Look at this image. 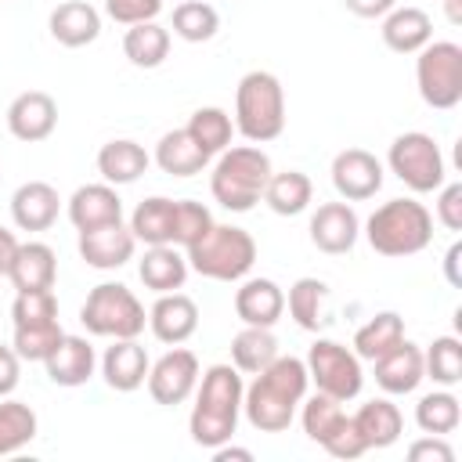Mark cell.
Masks as SVG:
<instances>
[{"label":"cell","instance_id":"6da1fadb","mask_svg":"<svg viewBox=\"0 0 462 462\" xmlns=\"http://www.w3.org/2000/svg\"><path fill=\"white\" fill-rule=\"evenodd\" d=\"M310 375L300 357L278 354L267 368L253 375V383L242 393V411L253 430L260 433H285L300 411V401L307 397Z\"/></svg>","mask_w":462,"mask_h":462},{"label":"cell","instance_id":"7a4b0ae2","mask_svg":"<svg viewBox=\"0 0 462 462\" xmlns=\"http://www.w3.org/2000/svg\"><path fill=\"white\" fill-rule=\"evenodd\" d=\"M242 393H245V383L235 365H209L199 375L195 404L188 419V433L199 448L213 451L235 437L238 415H242Z\"/></svg>","mask_w":462,"mask_h":462},{"label":"cell","instance_id":"3957f363","mask_svg":"<svg viewBox=\"0 0 462 462\" xmlns=\"http://www.w3.org/2000/svg\"><path fill=\"white\" fill-rule=\"evenodd\" d=\"M271 155L260 144H235L224 148L213 173L209 191L213 199L231 213H249L256 202H263V188L271 180Z\"/></svg>","mask_w":462,"mask_h":462},{"label":"cell","instance_id":"277c9868","mask_svg":"<svg viewBox=\"0 0 462 462\" xmlns=\"http://www.w3.org/2000/svg\"><path fill=\"white\" fill-rule=\"evenodd\" d=\"M235 130L249 144H267L285 130V90L267 69H253L235 87Z\"/></svg>","mask_w":462,"mask_h":462},{"label":"cell","instance_id":"5b68a950","mask_svg":"<svg viewBox=\"0 0 462 462\" xmlns=\"http://www.w3.org/2000/svg\"><path fill=\"white\" fill-rule=\"evenodd\" d=\"M365 238L379 256H415L433 242V213L415 199H390L365 220Z\"/></svg>","mask_w":462,"mask_h":462},{"label":"cell","instance_id":"8992f818","mask_svg":"<svg viewBox=\"0 0 462 462\" xmlns=\"http://www.w3.org/2000/svg\"><path fill=\"white\" fill-rule=\"evenodd\" d=\"M188 267L209 282H242L256 263V238L235 224H213L184 249Z\"/></svg>","mask_w":462,"mask_h":462},{"label":"cell","instance_id":"52a82bcc","mask_svg":"<svg viewBox=\"0 0 462 462\" xmlns=\"http://www.w3.org/2000/svg\"><path fill=\"white\" fill-rule=\"evenodd\" d=\"M79 321L90 336L101 339H137L148 325V314L144 303L134 296V289H126L123 282H101L87 292L79 307Z\"/></svg>","mask_w":462,"mask_h":462},{"label":"cell","instance_id":"ba28073f","mask_svg":"<svg viewBox=\"0 0 462 462\" xmlns=\"http://www.w3.org/2000/svg\"><path fill=\"white\" fill-rule=\"evenodd\" d=\"M386 166L415 195H430V191H437L448 180L440 144L430 134H422V130L397 134L393 144H390V152H386Z\"/></svg>","mask_w":462,"mask_h":462},{"label":"cell","instance_id":"9c48e42d","mask_svg":"<svg viewBox=\"0 0 462 462\" xmlns=\"http://www.w3.org/2000/svg\"><path fill=\"white\" fill-rule=\"evenodd\" d=\"M415 83L430 108H455L462 101V47L451 40H430L415 58Z\"/></svg>","mask_w":462,"mask_h":462},{"label":"cell","instance_id":"30bf717a","mask_svg":"<svg viewBox=\"0 0 462 462\" xmlns=\"http://www.w3.org/2000/svg\"><path fill=\"white\" fill-rule=\"evenodd\" d=\"M307 375L318 386V393H328L336 401H354L365 386V372H361V357L336 343V339H314L307 350Z\"/></svg>","mask_w":462,"mask_h":462},{"label":"cell","instance_id":"8fae6325","mask_svg":"<svg viewBox=\"0 0 462 462\" xmlns=\"http://www.w3.org/2000/svg\"><path fill=\"white\" fill-rule=\"evenodd\" d=\"M199 375H202L199 357H195L191 350H184V346H173V350H166V354L148 368V379H144V383H148V393H152L155 404L173 408V404H184V401L195 393Z\"/></svg>","mask_w":462,"mask_h":462},{"label":"cell","instance_id":"7c38bea8","mask_svg":"<svg viewBox=\"0 0 462 462\" xmlns=\"http://www.w3.org/2000/svg\"><path fill=\"white\" fill-rule=\"evenodd\" d=\"M332 188L343 202H365L375 199L383 188V162L365 148H343L332 159Z\"/></svg>","mask_w":462,"mask_h":462},{"label":"cell","instance_id":"4fadbf2b","mask_svg":"<svg viewBox=\"0 0 462 462\" xmlns=\"http://www.w3.org/2000/svg\"><path fill=\"white\" fill-rule=\"evenodd\" d=\"M307 231H310V242H314L321 253H328V256H343V253H350V249L357 245L361 220H357L354 206L339 199V202H321V206L314 209Z\"/></svg>","mask_w":462,"mask_h":462},{"label":"cell","instance_id":"5bb4252c","mask_svg":"<svg viewBox=\"0 0 462 462\" xmlns=\"http://www.w3.org/2000/svg\"><path fill=\"white\" fill-rule=\"evenodd\" d=\"M79 256L87 267H97V271H116L123 267L126 260H134V249H137V238L130 231V224L116 220V224H101V227H90V231H79Z\"/></svg>","mask_w":462,"mask_h":462},{"label":"cell","instance_id":"9a60e30c","mask_svg":"<svg viewBox=\"0 0 462 462\" xmlns=\"http://www.w3.org/2000/svg\"><path fill=\"white\" fill-rule=\"evenodd\" d=\"M54 126H58V101L47 90H25L7 105V130L25 144L47 141Z\"/></svg>","mask_w":462,"mask_h":462},{"label":"cell","instance_id":"2e32d148","mask_svg":"<svg viewBox=\"0 0 462 462\" xmlns=\"http://www.w3.org/2000/svg\"><path fill=\"white\" fill-rule=\"evenodd\" d=\"M148 328L166 346L188 343L195 336V328H199V307H195V300L184 296V292H159V300L148 310Z\"/></svg>","mask_w":462,"mask_h":462},{"label":"cell","instance_id":"e0dca14e","mask_svg":"<svg viewBox=\"0 0 462 462\" xmlns=\"http://www.w3.org/2000/svg\"><path fill=\"white\" fill-rule=\"evenodd\" d=\"M375 383L383 393H415L419 383L426 379V368H422V346H415L411 339H401L397 346H390L386 354H379L375 361Z\"/></svg>","mask_w":462,"mask_h":462},{"label":"cell","instance_id":"ac0fdd59","mask_svg":"<svg viewBox=\"0 0 462 462\" xmlns=\"http://www.w3.org/2000/svg\"><path fill=\"white\" fill-rule=\"evenodd\" d=\"M235 314L242 325L274 328L285 314V292L274 278H242L235 289Z\"/></svg>","mask_w":462,"mask_h":462},{"label":"cell","instance_id":"d6986e66","mask_svg":"<svg viewBox=\"0 0 462 462\" xmlns=\"http://www.w3.org/2000/svg\"><path fill=\"white\" fill-rule=\"evenodd\" d=\"M350 426L357 433V440L365 444V451H375V448H390L401 440L404 433V415L393 401L386 397H372L365 401L354 415H350Z\"/></svg>","mask_w":462,"mask_h":462},{"label":"cell","instance_id":"ffe728a7","mask_svg":"<svg viewBox=\"0 0 462 462\" xmlns=\"http://www.w3.org/2000/svg\"><path fill=\"white\" fill-rule=\"evenodd\" d=\"M58 209H61L58 188L47 184V180H25L11 195V220L22 231H47V227H54Z\"/></svg>","mask_w":462,"mask_h":462},{"label":"cell","instance_id":"44dd1931","mask_svg":"<svg viewBox=\"0 0 462 462\" xmlns=\"http://www.w3.org/2000/svg\"><path fill=\"white\" fill-rule=\"evenodd\" d=\"M65 209H69V220L76 231H90V227L123 220V199H119L116 184H105V180L76 188L72 199L65 202Z\"/></svg>","mask_w":462,"mask_h":462},{"label":"cell","instance_id":"7402d4cb","mask_svg":"<svg viewBox=\"0 0 462 462\" xmlns=\"http://www.w3.org/2000/svg\"><path fill=\"white\" fill-rule=\"evenodd\" d=\"M148 350L137 339H112V346L101 354V375L116 393H134L148 379Z\"/></svg>","mask_w":462,"mask_h":462},{"label":"cell","instance_id":"603a6c76","mask_svg":"<svg viewBox=\"0 0 462 462\" xmlns=\"http://www.w3.org/2000/svg\"><path fill=\"white\" fill-rule=\"evenodd\" d=\"M43 368H47V379H51L54 386L72 390V386H83V383L94 375L97 354H94L90 339H83V336H61V343H58V346L51 350V357L43 361Z\"/></svg>","mask_w":462,"mask_h":462},{"label":"cell","instance_id":"cb8c5ba5","mask_svg":"<svg viewBox=\"0 0 462 462\" xmlns=\"http://www.w3.org/2000/svg\"><path fill=\"white\" fill-rule=\"evenodd\" d=\"M7 278L18 292L54 289L58 282V256L47 242H18V253L7 267Z\"/></svg>","mask_w":462,"mask_h":462},{"label":"cell","instance_id":"d4e9b609","mask_svg":"<svg viewBox=\"0 0 462 462\" xmlns=\"http://www.w3.org/2000/svg\"><path fill=\"white\" fill-rule=\"evenodd\" d=\"M47 29H51V36L61 47H72L76 51V47H87V43H94L101 36V14L87 0H65V4H58L51 11Z\"/></svg>","mask_w":462,"mask_h":462},{"label":"cell","instance_id":"484cf974","mask_svg":"<svg viewBox=\"0 0 462 462\" xmlns=\"http://www.w3.org/2000/svg\"><path fill=\"white\" fill-rule=\"evenodd\" d=\"M379 32L393 54H419L433 40V18L422 7H393L383 14Z\"/></svg>","mask_w":462,"mask_h":462},{"label":"cell","instance_id":"4316f807","mask_svg":"<svg viewBox=\"0 0 462 462\" xmlns=\"http://www.w3.org/2000/svg\"><path fill=\"white\" fill-rule=\"evenodd\" d=\"M188 256L180 245H148L141 263H137V274L144 282V289H152L155 296L159 292H177L184 289L188 282Z\"/></svg>","mask_w":462,"mask_h":462},{"label":"cell","instance_id":"83f0119b","mask_svg":"<svg viewBox=\"0 0 462 462\" xmlns=\"http://www.w3.org/2000/svg\"><path fill=\"white\" fill-rule=\"evenodd\" d=\"M148 152L137 144V141H130V137H116V141H108V144H101V152H97V173L105 177V184H134L144 170H148Z\"/></svg>","mask_w":462,"mask_h":462},{"label":"cell","instance_id":"f1b7e54d","mask_svg":"<svg viewBox=\"0 0 462 462\" xmlns=\"http://www.w3.org/2000/svg\"><path fill=\"white\" fill-rule=\"evenodd\" d=\"M155 166L170 177H195L209 166V155L191 141L188 130H170L155 144Z\"/></svg>","mask_w":462,"mask_h":462},{"label":"cell","instance_id":"f546056e","mask_svg":"<svg viewBox=\"0 0 462 462\" xmlns=\"http://www.w3.org/2000/svg\"><path fill=\"white\" fill-rule=\"evenodd\" d=\"M123 54L137 69H159L170 58V29L159 22H137L123 32Z\"/></svg>","mask_w":462,"mask_h":462},{"label":"cell","instance_id":"4dcf8cb0","mask_svg":"<svg viewBox=\"0 0 462 462\" xmlns=\"http://www.w3.org/2000/svg\"><path fill=\"white\" fill-rule=\"evenodd\" d=\"M346 411H343V401H336V397H328V393H314V397H303L300 401V422H303V433L314 440V444H321V448H328L332 440H336V433L346 426Z\"/></svg>","mask_w":462,"mask_h":462},{"label":"cell","instance_id":"1f68e13d","mask_svg":"<svg viewBox=\"0 0 462 462\" xmlns=\"http://www.w3.org/2000/svg\"><path fill=\"white\" fill-rule=\"evenodd\" d=\"M314 199V184L303 170H282V173H271L267 188H263V202L271 206V213L278 217H296L310 206Z\"/></svg>","mask_w":462,"mask_h":462},{"label":"cell","instance_id":"d6a6232c","mask_svg":"<svg viewBox=\"0 0 462 462\" xmlns=\"http://www.w3.org/2000/svg\"><path fill=\"white\" fill-rule=\"evenodd\" d=\"M130 231L144 245H173V199L152 195L130 213Z\"/></svg>","mask_w":462,"mask_h":462},{"label":"cell","instance_id":"836d02e7","mask_svg":"<svg viewBox=\"0 0 462 462\" xmlns=\"http://www.w3.org/2000/svg\"><path fill=\"white\" fill-rule=\"evenodd\" d=\"M404 339V318L397 310H379L375 318H368L357 332H354V354L361 361H375L379 354H386L390 346H397Z\"/></svg>","mask_w":462,"mask_h":462},{"label":"cell","instance_id":"e575fe53","mask_svg":"<svg viewBox=\"0 0 462 462\" xmlns=\"http://www.w3.org/2000/svg\"><path fill=\"white\" fill-rule=\"evenodd\" d=\"M278 357V339L271 328L260 325H245L242 332H235L231 339V365L245 375H256L260 368H267Z\"/></svg>","mask_w":462,"mask_h":462},{"label":"cell","instance_id":"d590c367","mask_svg":"<svg viewBox=\"0 0 462 462\" xmlns=\"http://www.w3.org/2000/svg\"><path fill=\"white\" fill-rule=\"evenodd\" d=\"M325 303H328V285L321 278H296L289 285L285 307H289V314L300 328L318 332L325 325Z\"/></svg>","mask_w":462,"mask_h":462},{"label":"cell","instance_id":"8d00e7d4","mask_svg":"<svg viewBox=\"0 0 462 462\" xmlns=\"http://www.w3.org/2000/svg\"><path fill=\"white\" fill-rule=\"evenodd\" d=\"M462 422V404L458 397L444 386V390H433V393H422L419 404H415V426L430 437H448L455 433Z\"/></svg>","mask_w":462,"mask_h":462},{"label":"cell","instance_id":"74e56055","mask_svg":"<svg viewBox=\"0 0 462 462\" xmlns=\"http://www.w3.org/2000/svg\"><path fill=\"white\" fill-rule=\"evenodd\" d=\"M188 134H191V141L213 159V155H220L224 148H231V137H235V119L224 112V108H217V105H206V108H195L191 112V119H188V126H184Z\"/></svg>","mask_w":462,"mask_h":462},{"label":"cell","instance_id":"f35d334b","mask_svg":"<svg viewBox=\"0 0 462 462\" xmlns=\"http://www.w3.org/2000/svg\"><path fill=\"white\" fill-rule=\"evenodd\" d=\"M36 430H40V419L25 401L0 397V458L22 451L25 444H32Z\"/></svg>","mask_w":462,"mask_h":462},{"label":"cell","instance_id":"ab89813d","mask_svg":"<svg viewBox=\"0 0 462 462\" xmlns=\"http://www.w3.org/2000/svg\"><path fill=\"white\" fill-rule=\"evenodd\" d=\"M220 29V14L213 4L206 0H180L173 7V36L188 40V43H206L213 40Z\"/></svg>","mask_w":462,"mask_h":462},{"label":"cell","instance_id":"60d3db41","mask_svg":"<svg viewBox=\"0 0 462 462\" xmlns=\"http://www.w3.org/2000/svg\"><path fill=\"white\" fill-rule=\"evenodd\" d=\"M422 368H426V379H433L437 386H455L462 379V343H458V336H437L422 350Z\"/></svg>","mask_w":462,"mask_h":462},{"label":"cell","instance_id":"b9f144b4","mask_svg":"<svg viewBox=\"0 0 462 462\" xmlns=\"http://www.w3.org/2000/svg\"><path fill=\"white\" fill-rule=\"evenodd\" d=\"M61 321H47V325H14V354L22 361H47L51 350L61 343Z\"/></svg>","mask_w":462,"mask_h":462},{"label":"cell","instance_id":"7bdbcfd3","mask_svg":"<svg viewBox=\"0 0 462 462\" xmlns=\"http://www.w3.org/2000/svg\"><path fill=\"white\" fill-rule=\"evenodd\" d=\"M213 213L195 199H173V245L188 249L213 227Z\"/></svg>","mask_w":462,"mask_h":462},{"label":"cell","instance_id":"ee69618b","mask_svg":"<svg viewBox=\"0 0 462 462\" xmlns=\"http://www.w3.org/2000/svg\"><path fill=\"white\" fill-rule=\"evenodd\" d=\"M11 321L14 325H47V321H58V296H54V289L18 292L14 303H11Z\"/></svg>","mask_w":462,"mask_h":462},{"label":"cell","instance_id":"f6af8a7d","mask_svg":"<svg viewBox=\"0 0 462 462\" xmlns=\"http://www.w3.org/2000/svg\"><path fill=\"white\" fill-rule=\"evenodd\" d=\"M162 11V0H105V14L119 25H137V22H155Z\"/></svg>","mask_w":462,"mask_h":462},{"label":"cell","instance_id":"bcb514c9","mask_svg":"<svg viewBox=\"0 0 462 462\" xmlns=\"http://www.w3.org/2000/svg\"><path fill=\"white\" fill-rule=\"evenodd\" d=\"M437 220L448 231H462V184H440L437 188Z\"/></svg>","mask_w":462,"mask_h":462},{"label":"cell","instance_id":"7dc6e473","mask_svg":"<svg viewBox=\"0 0 462 462\" xmlns=\"http://www.w3.org/2000/svg\"><path fill=\"white\" fill-rule=\"evenodd\" d=\"M408 458L411 462H455V451H451V444L444 440V437H422V440H415L411 448H408Z\"/></svg>","mask_w":462,"mask_h":462},{"label":"cell","instance_id":"c3c4849f","mask_svg":"<svg viewBox=\"0 0 462 462\" xmlns=\"http://www.w3.org/2000/svg\"><path fill=\"white\" fill-rule=\"evenodd\" d=\"M18 379H22V357L14 354V346H0V397H11Z\"/></svg>","mask_w":462,"mask_h":462},{"label":"cell","instance_id":"681fc988","mask_svg":"<svg viewBox=\"0 0 462 462\" xmlns=\"http://www.w3.org/2000/svg\"><path fill=\"white\" fill-rule=\"evenodd\" d=\"M343 7L357 18H383L386 11L397 7V0H343Z\"/></svg>","mask_w":462,"mask_h":462},{"label":"cell","instance_id":"f907efd6","mask_svg":"<svg viewBox=\"0 0 462 462\" xmlns=\"http://www.w3.org/2000/svg\"><path fill=\"white\" fill-rule=\"evenodd\" d=\"M458 260H462V242H451V249L444 253V278H448V285H455V289H462Z\"/></svg>","mask_w":462,"mask_h":462},{"label":"cell","instance_id":"816d5d0a","mask_svg":"<svg viewBox=\"0 0 462 462\" xmlns=\"http://www.w3.org/2000/svg\"><path fill=\"white\" fill-rule=\"evenodd\" d=\"M14 253H18V238H14V231L0 227V278L7 274V267H11Z\"/></svg>","mask_w":462,"mask_h":462},{"label":"cell","instance_id":"f5cc1de1","mask_svg":"<svg viewBox=\"0 0 462 462\" xmlns=\"http://www.w3.org/2000/svg\"><path fill=\"white\" fill-rule=\"evenodd\" d=\"M213 458H217V462H231V458H242V462H253V451H249V448H235L231 440H224L220 448H213Z\"/></svg>","mask_w":462,"mask_h":462},{"label":"cell","instance_id":"db71d44e","mask_svg":"<svg viewBox=\"0 0 462 462\" xmlns=\"http://www.w3.org/2000/svg\"><path fill=\"white\" fill-rule=\"evenodd\" d=\"M444 14L451 25H462V0H444Z\"/></svg>","mask_w":462,"mask_h":462}]
</instances>
